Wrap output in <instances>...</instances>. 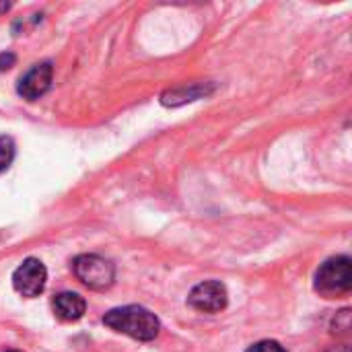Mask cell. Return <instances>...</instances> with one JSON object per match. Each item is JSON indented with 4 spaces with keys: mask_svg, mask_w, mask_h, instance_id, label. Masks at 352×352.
Wrapping results in <instances>:
<instances>
[{
    "mask_svg": "<svg viewBox=\"0 0 352 352\" xmlns=\"http://www.w3.org/2000/svg\"><path fill=\"white\" fill-rule=\"evenodd\" d=\"M8 8H10V2H0V14H2V12H6Z\"/></svg>",
    "mask_w": 352,
    "mask_h": 352,
    "instance_id": "obj_11",
    "label": "cell"
},
{
    "mask_svg": "<svg viewBox=\"0 0 352 352\" xmlns=\"http://www.w3.org/2000/svg\"><path fill=\"white\" fill-rule=\"evenodd\" d=\"M14 159V142L10 136H0V173L10 167Z\"/></svg>",
    "mask_w": 352,
    "mask_h": 352,
    "instance_id": "obj_8",
    "label": "cell"
},
{
    "mask_svg": "<svg viewBox=\"0 0 352 352\" xmlns=\"http://www.w3.org/2000/svg\"><path fill=\"white\" fill-rule=\"evenodd\" d=\"M351 264L349 256H336L326 260L316 274V289L326 297L349 293L352 287Z\"/></svg>",
    "mask_w": 352,
    "mask_h": 352,
    "instance_id": "obj_3",
    "label": "cell"
},
{
    "mask_svg": "<svg viewBox=\"0 0 352 352\" xmlns=\"http://www.w3.org/2000/svg\"><path fill=\"white\" fill-rule=\"evenodd\" d=\"M4 352H21V351H4Z\"/></svg>",
    "mask_w": 352,
    "mask_h": 352,
    "instance_id": "obj_13",
    "label": "cell"
},
{
    "mask_svg": "<svg viewBox=\"0 0 352 352\" xmlns=\"http://www.w3.org/2000/svg\"><path fill=\"white\" fill-rule=\"evenodd\" d=\"M47 283V270L37 258H27L14 272H12V287L19 295L33 299L39 297Z\"/></svg>",
    "mask_w": 352,
    "mask_h": 352,
    "instance_id": "obj_4",
    "label": "cell"
},
{
    "mask_svg": "<svg viewBox=\"0 0 352 352\" xmlns=\"http://www.w3.org/2000/svg\"><path fill=\"white\" fill-rule=\"evenodd\" d=\"M52 309L62 322H76L85 316L87 303L78 293H58L52 301Z\"/></svg>",
    "mask_w": 352,
    "mask_h": 352,
    "instance_id": "obj_7",
    "label": "cell"
},
{
    "mask_svg": "<svg viewBox=\"0 0 352 352\" xmlns=\"http://www.w3.org/2000/svg\"><path fill=\"white\" fill-rule=\"evenodd\" d=\"M328 352H351V349L349 346H336V349H332V351Z\"/></svg>",
    "mask_w": 352,
    "mask_h": 352,
    "instance_id": "obj_12",
    "label": "cell"
},
{
    "mask_svg": "<svg viewBox=\"0 0 352 352\" xmlns=\"http://www.w3.org/2000/svg\"><path fill=\"white\" fill-rule=\"evenodd\" d=\"M103 324L113 332L126 334L140 342H151L161 332V324L157 316L140 305H126V307L111 309L103 316Z\"/></svg>",
    "mask_w": 352,
    "mask_h": 352,
    "instance_id": "obj_1",
    "label": "cell"
},
{
    "mask_svg": "<svg viewBox=\"0 0 352 352\" xmlns=\"http://www.w3.org/2000/svg\"><path fill=\"white\" fill-rule=\"evenodd\" d=\"M52 76H54V68L50 62L43 64H35L33 68H29L21 78H19V95L27 101H35L41 95L47 93L50 85H52Z\"/></svg>",
    "mask_w": 352,
    "mask_h": 352,
    "instance_id": "obj_6",
    "label": "cell"
},
{
    "mask_svg": "<svg viewBox=\"0 0 352 352\" xmlns=\"http://www.w3.org/2000/svg\"><path fill=\"white\" fill-rule=\"evenodd\" d=\"M227 301H229L227 289L219 280H206L196 285L188 297V303L202 314H219L227 307Z\"/></svg>",
    "mask_w": 352,
    "mask_h": 352,
    "instance_id": "obj_5",
    "label": "cell"
},
{
    "mask_svg": "<svg viewBox=\"0 0 352 352\" xmlns=\"http://www.w3.org/2000/svg\"><path fill=\"white\" fill-rule=\"evenodd\" d=\"M14 54H10V52H4V54H0V70H8V68H12L14 66Z\"/></svg>",
    "mask_w": 352,
    "mask_h": 352,
    "instance_id": "obj_10",
    "label": "cell"
},
{
    "mask_svg": "<svg viewBox=\"0 0 352 352\" xmlns=\"http://www.w3.org/2000/svg\"><path fill=\"white\" fill-rule=\"evenodd\" d=\"M72 272L85 287H89L93 291H105L116 280L113 264L95 254H82V256L74 258Z\"/></svg>",
    "mask_w": 352,
    "mask_h": 352,
    "instance_id": "obj_2",
    "label": "cell"
},
{
    "mask_svg": "<svg viewBox=\"0 0 352 352\" xmlns=\"http://www.w3.org/2000/svg\"><path fill=\"white\" fill-rule=\"evenodd\" d=\"M245 352H287L283 349V344H278L276 340H262L254 346H250Z\"/></svg>",
    "mask_w": 352,
    "mask_h": 352,
    "instance_id": "obj_9",
    "label": "cell"
}]
</instances>
